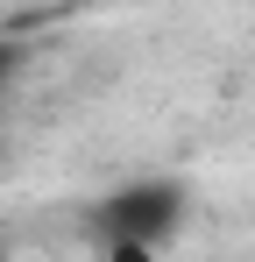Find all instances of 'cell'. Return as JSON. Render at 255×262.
Here are the masks:
<instances>
[{
	"mask_svg": "<svg viewBox=\"0 0 255 262\" xmlns=\"http://www.w3.org/2000/svg\"><path fill=\"white\" fill-rule=\"evenodd\" d=\"M170 206H177L170 184H135V191H121V206H114V227H121L128 241H156L170 227Z\"/></svg>",
	"mask_w": 255,
	"mask_h": 262,
	"instance_id": "cell-1",
	"label": "cell"
},
{
	"mask_svg": "<svg viewBox=\"0 0 255 262\" xmlns=\"http://www.w3.org/2000/svg\"><path fill=\"white\" fill-rule=\"evenodd\" d=\"M107 262H156V248H149V241H114V248H107Z\"/></svg>",
	"mask_w": 255,
	"mask_h": 262,
	"instance_id": "cell-2",
	"label": "cell"
},
{
	"mask_svg": "<svg viewBox=\"0 0 255 262\" xmlns=\"http://www.w3.org/2000/svg\"><path fill=\"white\" fill-rule=\"evenodd\" d=\"M0 262H14V255H7V248H0Z\"/></svg>",
	"mask_w": 255,
	"mask_h": 262,
	"instance_id": "cell-3",
	"label": "cell"
}]
</instances>
